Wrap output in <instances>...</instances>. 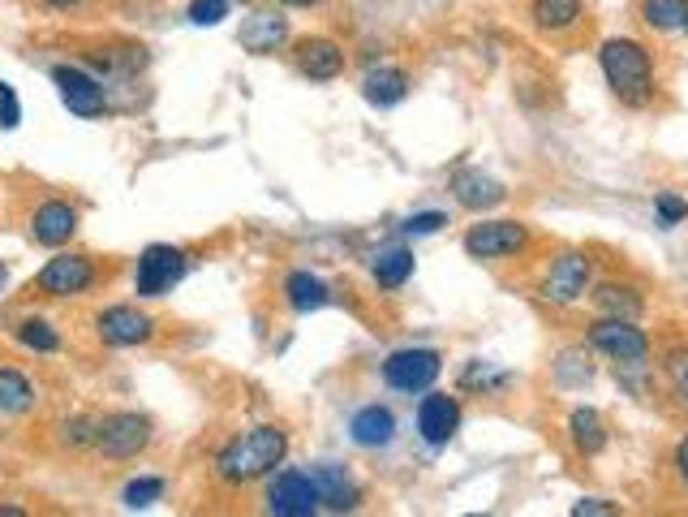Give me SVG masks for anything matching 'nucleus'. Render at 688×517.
Wrapping results in <instances>:
<instances>
[{"mask_svg":"<svg viewBox=\"0 0 688 517\" xmlns=\"http://www.w3.org/2000/svg\"><path fill=\"white\" fill-rule=\"evenodd\" d=\"M289 453V431L284 427H250L232 436L216 457V479L229 488H245L254 479H267Z\"/></svg>","mask_w":688,"mask_h":517,"instance_id":"obj_1","label":"nucleus"},{"mask_svg":"<svg viewBox=\"0 0 688 517\" xmlns=\"http://www.w3.org/2000/svg\"><path fill=\"white\" fill-rule=\"evenodd\" d=\"M598 61H602L607 87L615 91L620 104H628V109L650 104V96H654V61H650V52L637 39H607L598 48Z\"/></svg>","mask_w":688,"mask_h":517,"instance_id":"obj_2","label":"nucleus"},{"mask_svg":"<svg viewBox=\"0 0 688 517\" xmlns=\"http://www.w3.org/2000/svg\"><path fill=\"white\" fill-rule=\"evenodd\" d=\"M186 276V251L181 247H146L138 255V267H133V293L138 298H164L177 280Z\"/></svg>","mask_w":688,"mask_h":517,"instance_id":"obj_3","label":"nucleus"},{"mask_svg":"<svg viewBox=\"0 0 688 517\" xmlns=\"http://www.w3.org/2000/svg\"><path fill=\"white\" fill-rule=\"evenodd\" d=\"M263 505H267V514H276V517H310L323 509L310 470H280V475L267 483Z\"/></svg>","mask_w":688,"mask_h":517,"instance_id":"obj_4","label":"nucleus"},{"mask_svg":"<svg viewBox=\"0 0 688 517\" xmlns=\"http://www.w3.org/2000/svg\"><path fill=\"white\" fill-rule=\"evenodd\" d=\"M151 444V418L133 414V409H120V414H109L100 418L95 427V449L113 462H125V457H138L142 449Z\"/></svg>","mask_w":688,"mask_h":517,"instance_id":"obj_5","label":"nucleus"},{"mask_svg":"<svg viewBox=\"0 0 688 517\" xmlns=\"http://www.w3.org/2000/svg\"><path fill=\"white\" fill-rule=\"evenodd\" d=\"M589 280H594V258L585 255V251H564L547 267V276H543V302L573 306V302L585 298Z\"/></svg>","mask_w":688,"mask_h":517,"instance_id":"obj_6","label":"nucleus"},{"mask_svg":"<svg viewBox=\"0 0 688 517\" xmlns=\"http://www.w3.org/2000/svg\"><path fill=\"white\" fill-rule=\"evenodd\" d=\"M439 371H444L439 350H396L383 363V384L396 392H426L439 380Z\"/></svg>","mask_w":688,"mask_h":517,"instance_id":"obj_7","label":"nucleus"},{"mask_svg":"<svg viewBox=\"0 0 688 517\" xmlns=\"http://www.w3.org/2000/svg\"><path fill=\"white\" fill-rule=\"evenodd\" d=\"M589 345H594L598 354H607L611 363L650 358V337H646L633 319H615V315H602V319L589 328Z\"/></svg>","mask_w":688,"mask_h":517,"instance_id":"obj_8","label":"nucleus"},{"mask_svg":"<svg viewBox=\"0 0 688 517\" xmlns=\"http://www.w3.org/2000/svg\"><path fill=\"white\" fill-rule=\"evenodd\" d=\"M95 285V258L91 255H56L35 276V289L43 298H78Z\"/></svg>","mask_w":688,"mask_h":517,"instance_id":"obj_9","label":"nucleus"},{"mask_svg":"<svg viewBox=\"0 0 688 517\" xmlns=\"http://www.w3.org/2000/svg\"><path fill=\"white\" fill-rule=\"evenodd\" d=\"M530 229L517 220H482L464 234V255L469 258H508L525 251Z\"/></svg>","mask_w":688,"mask_h":517,"instance_id":"obj_10","label":"nucleus"},{"mask_svg":"<svg viewBox=\"0 0 688 517\" xmlns=\"http://www.w3.org/2000/svg\"><path fill=\"white\" fill-rule=\"evenodd\" d=\"M95 332L104 345L113 350H129V345H146L155 337V319L138 306H109L95 315Z\"/></svg>","mask_w":688,"mask_h":517,"instance_id":"obj_11","label":"nucleus"},{"mask_svg":"<svg viewBox=\"0 0 688 517\" xmlns=\"http://www.w3.org/2000/svg\"><path fill=\"white\" fill-rule=\"evenodd\" d=\"M52 83H56V91H61V100H65V109L74 113V117H100L109 104H104V87L87 74V70H78V65H56L52 70Z\"/></svg>","mask_w":688,"mask_h":517,"instance_id":"obj_12","label":"nucleus"},{"mask_svg":"<svg viewBox=\"0 0 688 517\" xmlns=\"http://www.w3.org/2000/svg\"><path fill=\"white\" fill-rule=\"evenodd\" d=\"M418 431L426 444H448L460 431V401L448 392H426L422 405H418Z\"/></svg>","mask_w":688,"mask_h":517,"instance_id":"obj_13","label":"nucleus"},{"mask_svg":"<svg viewBox=\"0 0 688 517\" xmlns=\"http://www.w3.org/2000/svg\"><path fill=\"white\" fill-rule=\"evenodd\" d=\"M297 70L310 83H332L344 74V48L328 35H310L297 43Z\"/></svg>","mask_w":688,"mask_h":517,"instance_id":"obj_14","label":"nucleus"},{"mask_svg":"<svg viewBox=\"0 0 688 517\" xmlns=\"http://www.w3.org/2000/svg\"><path fill=\"white\" fill-rule=\"evenodd\" d=\"M74 229H78V212H74L65 199H48V203H39L35 216H30V238H35L39 247H65V242L74 238Z\"/></svg>","mask_w":688,"mask_h":517,"instance_id":"obj_15","label":"nucleus"},{"mask_svg":"<svg viewBox=\"0 0 688 517\" xmlns=\"http://www.w3.org/2000/svg\"><path fill=\"white\" fill-rule=\"evenodd\" d=\"M453 194H457L460 207H469V212H490V207H499L508 199L504 181H495L482 168H460L457 177H453Z\"/></svg>","mask_w":688,"mask_h":517,"instance_id":"obj_16","label":"nucleus"},{"mask_svg":"<svg viewBox=\"0 0 688 517\" xmlns=\"http://www.w3.org/2000/svg\"><path fill=\"white\" fill-rule=\"evenodd\" d=\"M348 440L357 449H387L396 440V414L387 405H361L348 418Z\"/></svg>","mask_w":688,"mask_h":517,"instance_id":"obj_17","label":"nucleus"},{"mask_svg":"<svg viewBox=\"0 0 688 517\" xmlns=\"http://www.w3.org/2000/svg\"><path fill=\"white\" fill-rule=\"evenodd\" d=\"M310 479H315V488H319L323 509H332V514H348V509H357L361 492H357V483L344 475V466L319 462V466H310Z\"/></svg>","mask_w":688,"mask_h":517,"instance_id":"obj_18","label":"nucleus"},{"mask_svg":"<svg viewBox=\"0 0 688 517\" xmlns=\"http://www.w3.org/2000/svg\"><path fill=\"white\" fill-rule=\"evenodd\" d=\"M284 39H289V22H284L280 13H250V17L241 22V48H245V52L267 56V52H276Z\"/></svg>","mask_w":688,"mask_h":517,"instance_id":"obj_19","label":"nucleus"},{"mask_svg":"<svg viewBox=\"0 0 688 517\" xmlns=\"http://www.w3.org/2000/svg\"><path fill=\"white\" fill-rule=\"evenodd\" d=\"M361 96H366V104H374V109H396V104L409 96V74L396 70V65H379V70H370V74L361 78Z\"/></svg>","mask_w":688,"mask_h":517,"instance_id":"obj_20","label":"nucleus"},{"mask_svg":"<svg viewBox=\"0 0 688 517\" xmlns=\"http://www.w3.org/2000/svg\"><path fill=\"white\" fill-rule=\"evenodd\" d=\"M284 302L297 315H310V311H323L332 302V289L319 276H310V272H289L284 276Z\"/></svg>","mask_w":688,"mask_h":517,"instance_id":"obj_21","label":"nucleus"},{"mask_svg":"<svg viewBox=\"0 0 688 517\" xmlns=\"http://www.w3.org/2000/svg\"><path fill=\"white\" fill-rule=\"evenodd\" d=\"M569 436H573V444L585 457H598V453L607 449V423H602V414L589 409V405H576L573 414H569Z\"/></svg>","mask_w":688,"mask_h":517,"instance_id":"obj_22","label":"nucleus"},{"mask_svg":"<svg viewBox=\"0 0 688 517\" xmlns=\"http://www.w3.org/2000/svg\"><path fill=\"white\" fill-rule=\"evenodd\" d=\"M594 306L602 315H615V319H637L646 311V298L633 285H598L594 289Z\"/></svg>","mask_w":688,"mask_h":517,"instance_id":"obj_23","label":"nucleus"},{"mask_svg":"<svg viewBox=\"0 0 688 517\" xmlns=\"http://www.w3.org/2000/svg\"><path fill=\"white\" fill-rule=\"evenodd\" d=\"M370 276L379 289H400L409 276H413V251L405 247H392V251H379L370 263Z\"/></svg>","mask_w":688,"mask_h":517,"instance_id":"obj_24","label":"nucleus"},{"mask_svg":"<svg viewBox=\"0 0 688 517\" xmlns=\"http://www.w3.org/2000/svg\"><path fill=\"white\" fill-rule=\"evenodd\" d=\"M530 13L538 22V30L560 35V30H573L576 22H581V0H534Z\"/></svg>","mask_w":688,"mask_h":517,"instance_id":"obj_25","label":"nucleus"},{"mask_svg":"<svg viewBox=\"0 0 688 517\" xmlns=\"http://www.w3.org/2000/svg\"><path fill=\"white\" fill-rule=\"evenodd\" d=\"M35 409V384L13 371V367H0V414H26Z\"/></svg>","mask_w":688,"mask_h":517,"instance_id":"obj_26","label":"nucleus"},{"mask_svg":"<svg viewBox=\"0 0 688 517\" xmlns=\"http://www.w3.org/2000/svg\"><path fill=\"white\" fill-rule=\"evenodd\" d=\"M641 17L654 30H685L688 0H641Z\"/></svg>","mask_w":688,"mask_h":517,"instance_id":"obj_27","label":"nucleus"},{"mask_svg":"<svg viewBox=\"0 0 688 517\" xmlns=\"http://www.w3.org/2000/svg\"><path fill=\"white\" fill-rule=\"evenodd\" d=\"M13 337H17L26 350H35V354H56V350H61V337H56V328H52L48 319H22V324L13 328Z\"/></svg>","mask_w":688,"mask_h":517,"instance_id":"obj_28","label":"nucleus"},{"mask_svg":"<svg viewBox=\"0 0 688 517\" xmlns=\"http://www.w3.org/2000/svg\"><path fill=\"white\" fill-rule=\"evenodd\" d=\"M164 479L160 475H142V479H129L125 483V492H120V501H125V509H151L160 496H164Z\"/></svg>","mask_w":688,"mask_h":517,"instance_id":"obj_29","label":"nucleus"},{"mask_svg":"<svg viewBox=\"0 0 688 517\" xmlns=\"http://www.w3.org/2000/svg\"><path fill=\"white\" fill-rule=\"evenodd\" d=\"M229 9H232V0H194L186 17H190L194 26H220V22L229 17Z\"/></svg>","mask_w":688,"mask_h":517,"instance_id":"obj_30","label":"nucleus"},{"mask_svg":"<svg viewBox=\"0 0 688 517\" xmlns=\"http://www.w3.org/2000/svg\"><path fill=\"white\" fill-rule=\"evenodd\" d=\"M556 376H560V384L564 388H581L589 380V363H581V354L569 350V354H560V363H556Z\"/></svg>","mask_w":688,"mask_h":517,"instance_id":"obj_31","label":"nucleus"},{"mask_svg":"<svg viewBox=\"0 0 688 517\" xmlns=\"http://www.w3.org/2000/svg\"><path fill=\"white\" fill-rule=\"evenodd\" d=\"M654 212H659V225H663V229H676L688 216V203L680 194H659V199H654Z\"/></svg>","mask_w":688,"mask_h":517,"instance_id":"obj_32","label":"nucleus"},{"mask_svg":"<svg viewBox=\"0 0 688 517\" xmlns=\"http://www.w3.org/2000/svg\"><path fill=\"white\" fill-rule=\"evenodd\" d=\"M444 225H448L444 212H418V216L405 220V234H409V238H426V234H439Z\"/></svg>","mask_w":688,"mask_h":517,"instance_id":"obj_33","label":"nucleus"},{"mask_svg":"<svg viewBox=\"0 0 688 517\" xmlns=\"http://www.w3.org/2000/svg\"><path fill=\"white\" fill-rule=\"evenodd\" d=\"M22 122V104H17V91L9 83H0V126L4 129H17Z\"/></svg>","mask_w":688,"mask_h":517,"instance_id":"obj_34","label":"nucleus"},{"mask_svg":"<svg viewBox=\"0 0 688 517\" xmlns=\"http://www.w3.org/2000/svg\"><path fill=\"white\" fill-rule=\"evenodd\" d=\"M95 427H100V423L74 418V423H65V427H61V431H65L61 440H65V444H74V449H82V444H95Z\"/></svg>","mask_w":688,"mask_h":517,"instance_id":"obj_35","label":"nucleus"},{"mask_svg":"<svg viewBox=\"0 0 688 517\" xmlns=\"http://www.w3.org/2000/svg\"><path fill=\"white\" fill-rule=\"evenodd\" d=\"M464 388H473V384H482V388H504L508 384V376L499 371V376H490V367L486 363H473L469 371H464V380H460Z\"/></svg>","mask_w":688,"mask_h":517,"instance_id":"obj_36","label":"nucleus"},{"mask_svg":"<svg viewBox=\"0 0 688 517\" xmlns=\"http://www.w3.org/2000/svg\"><path fill=\"white\" fill-rule=\"evenodd\" d=\"M576 517H615L620 514V505H611V501H598V496H585V501H576L573 505Z\"/></svg>","mask_w":688,"mask_h":517,"instance_id":"obj_37","label":"nucleus"},{"mask_svg":"<svg viewBox=\"0 0 688 517\" xmlns=\"http://www.w3.org/2000/svg\"><path fill=\"white\" fill-rule=\"evenodd\" d=\"M667 371H672V380H676V392L688 401V354H672Z\"/></svg>","mask_w":688,"mask_h":517,"instance_id":"obj_38","label":"nucleus"},{"mask_svg":"<svg viewBox=\"0 0 688 517\" xmlns=\"http://www.w3.org/2000/svg\"><path fill=\"white\" fill-rule=\"evenodd\" d=\"M676 466H680V475H685V483H688V436L676 444Z\"/></svg>","mask_w":688,"mask_h":517,"instance_id":"obj_39","label":"nucleus"},{"mask_svg":"<svg viewBox=\"0 0 688 517\" xmlns=\"http://www.w3.org/2000/svg\"><path fill=\"white\" fill-rule=\"evenodd\" d=\"M276 4H289V9H315V4H323V0H276Z\"/></svg>","mask_w":688,"mask_h":517,"instance_id":"obj_40","label":"nucleus"},{"mask_svg":"<svg viewBox=\"0 0 688 517\" xmlns=\"http://www.w3.org/2000/svg\"><path fill=\"white\" fill-rule=\"evenodd\" d=\"M43 4H52V9H74V4H82V0H43Z\"/></svg>","mask_w":688,"mask_h":517,"instance_id":"obj_41","label":"nucleus"},{"mask_svg":"<svg viewBox=\"0 0 688 517\" xmlns=\"http://www.w3.org/2000/svg\"><path fill=\"white\" fill-rule=\"evenodd\" d=\"M4 285H9V267L0 263V289H4Z\"/></svg>","mask_w":688,"mask_h":517,"instance_id":"obj_42","label":"nucleus"},{"mask_svg":"<svg viewBox=\"0 0 688 517\" xmlns=\"http://www.w3.org/2000/svg\"><path fill=\"white\" fill-rule=\"evenodd\" d=\"M685 30H688V26H685Z\"/></svg>","mask_w":688,"mask_h":517,"instance_id":"obj_43","label":"nucleus"}]
</instances>
